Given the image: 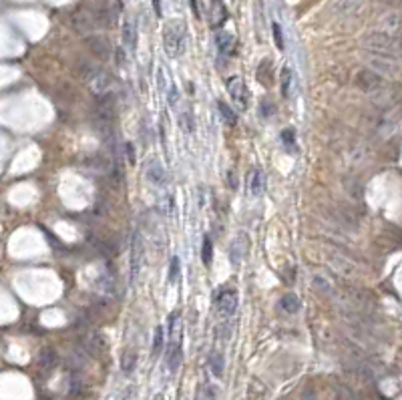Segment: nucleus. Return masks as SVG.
<instances>
[{"instance_id":"7c9ffc66","label":"nucleus","mask_w":402,"mask_h":400,"mask_svg":"<svg viewBox=\"0 0 402 400\" xmlns=\"http://www.w3.org/2000/svg\"><path fill=\"white\" fill-rule=\"evenodd\" d=\"M271 34H273V40L280 51H284V32H282V25L280 23H273L271 25Z\"/></svg>"},{"instance_id":"4c0bfd02","label":"nucleus","mask_w":402,"mask_h":400,"mask_svg":"<svg viewBox=\"0 0 402 400\" xmlns=\"http://www.w3.org/2000/svg\"><path fill=\"white\" fill-rule=\"evenodd\" d=\"M153 8H155V14L161 16V4H159V0H153Z\"/></svg>"},{"instance_id":"9b49d317","label":"nucleus","mask_w":402,"mask_h":400,"mask_svg":"<svg viewBox=\"0 0 402 400\" xmlns=\"http://www.w3.org/2000/svg\"><path fill=\"white\" fill-rule=\"evenodd\" d=\"M89 87H91V91H93L97 97H103V95L111 93V89H113V77H111L107 71L99 69V71L91 77Z\"/></svg>"},{"instance_id":"dca6fc26","label":"nucleus","mask_w":402,"mask_h":400,"mask_svg":"<svg viewBox=\"0 0 402 400\" xmlns=\"http://www.w3.org/2000/svg\"><path fill=\"white\" fill-rule=\"evenodd\" d=\"M215 47L219 51L221 56H231L234 54V49H236V38L234 34L229 32H217L215 34Z\"/></svg>"},{"instance_id":"393cba45","label":"nucleus","mask_w":402,"mask_h":400,"mask_svg":"<svg viewBox=\"0 0 402 400\" xmlns=\"http://www.w3.org/2000/svg\"><path fill=\"white\" fill-rule=\"evenodd\" d=\"M40 366L42 368H51V366H54V362H56V354H54V350H51V348H45L40 352Z\"/></svg>"},{"instance_id":"4be33fe9","label":"nucleus","mask_w":402,"mask_h":400,"mask_svg":"<svg viewBox=\"0 0 402 400\" xmlns=\"http://www.w3.org/2000/svg\"><path fill=\"white\" fill-rule=\"evenodd\" d=\"M135 366H137V352H131V350L123 352V356H121V370L129 376V374H133Z\"/></svg>"},{"instance_id":"f8f14e48","label":"nucleus","mask_w":402,"mask_h":400,"mask_svg":"<svg viewBox=\"0 0 402 400\" xmlns=\"http://www.w3.org/2000/svg\"><path fill=\"white\" fill-rule=\"evenodd\" d=\"M362 6H364V0H334V2H332L334 14L342 16V18L360 12Z\"/></svg>"},{"instance_id":"a878e982","label":"nucleus","mask_w":402,"mask_h":400,"mask_svg":"<svg viewBox=\"0 0 402 400\" xmlns=\"http://www.w3.org/2000/svg\"><path fill=\"white\" fill-rule=\"evenodd\" d=\"M217 107H219V113H221V117H223V121H225L227 125H236V123H238L236 113L231 111V107H227V105H225L223 101H219V103H217Z\"/></svg>"},{"instance_id":"473e14b6","label":"nucleus","mask_w":402,"mask_h":400,"mask_svg":"<svg viewBox=\"0 0 402 400\" xmlns=\"http://www.w3.org/2000/svg\"><path fill=\"white\" fill-rule=\"evenodd\" d=\"M167 99H169V105H171L173 109H179V91H177V87H169V91H167Z\"/></svg>"},{"instance_id":"2f4dec72","label":"nucleus","mask_w":402,"mask_h":400,"mask_svg":"<svg viewBox=\"0 0 402 400\" xmlns=\"http://www.w3.org/2000/svg\"><path fill=\"white\" fill-rule=\"evenodd\" d=\"M290 82H292V73H290V69H284L282 71V93H284V97H290Z\"/></svg>"},{"instance_id":"6e6552de","label":"nucleus","mask_w":402,"mask_h":400,"mask_svg":"<svg viewBox=\"0 0 402 400\" xmlns=\"http://www.w3.org/2000/svg\"><path fill=\"white\" fill-rule=\"evenodd\" d=\"M215 308H217V314L221 318L229 320L238 310V292L236 290H223L215 300Z\"/></svg>"},{"instance_id":"c9c22d12","label":"nucleus","mask_w":402,"mask_h":400,"mask_svg":"<svg viewBox=\"0 0 402 400\" xmlns=\"http://www.w3.org/2000/svg\"><path fill=\"white\" fill-rule=\"evenodd\" d=\"M115 56H117V65L123 67V65H125V53H123V49H117V51H115Z\"/></svg>"},{"instance_id":"a211bd4d","label":"nucleus","mask_w":402,"mask_h":400,"mask_svg":"<svg viewBox=\"0 0 402 400\" xmlns=\"http://www.w3.org/2000/svg\"><path fill=\"white\" fill-rule=\"evenodd\" d=\"M73 27H75V30H79V32H89V30L95 27V18H93L87 10H79V12L73 16Z\"/></svg>"},{"instance_id":"bb28decb","label":"nucleus","mask_w":402,"mask_h":400,"mask_svg":"<svg viewBox=\"0 0 402 400\" xmlns=\"http://www.w3.org/2000/svg\"><path fill=\"white\" fill-rule=\"evenodd\" d=\"M163 340H165V330H163V326H157L155 338H153V358H157L159 352L163 350Z\"/></svg>"},{"instance_id":"aec40b11","label":"nucleus","mask_w":402,"mask_h":400,"mask_svg":"<svg viewBox=\"0 0 402 400\" xmlns=\"http://www.w3.org/2000/svg\"><path fill=\"white\" fill-rule=\"evenodd\" d=\"M123 45L129 51H133V53L137 49V28H135L133 23H129V20L123 23Z\"/></svg>"},{"instance_id":"f257e3e1","label":"nucleus","mask_w":402,"mask_h":400,"mask_svg":"<svg viewBox=\"0 0 402 400\" xmlns=\"http://www.w3.org/2000/svg\"><path fill=\"white\" fill-rule=\"evenodd\" d=\"M364 47L366 51L370 53H380V54H390V56H396L400 58V40L398 36H392V34H386V32H370L366 38H364Z\"/></svg>"},{"instance_id":"cd10ccee","label":"nucleus","mask_w":402,"mask_h":400,"mask_svg":"<svg viewBox=\"0 0 402 400\" xmlns=\"http://www.w3.org/2000/svg\"><path fill=\"white\" fill-rule=\"evenodd\" d=\"M197 400H217L215 396V388L209 384H201L197 390Z\"/></svg>"},{"instance_id":"9d476101","label":"nucleus","mask_w":402,"mask_h":400,"mask_svg":"<svg viewBox=\"0 0 402 400\" xmlns=\"http://www.w3.org/2000/svg\"><path fill=\"white\" fill-rule=\"evenodd\" d=\"M87 47L89 51L99 58V60H109L113 56V47L105 36L101 34H89L87 36Z\"/></svg>"},{"instance_id":"f3484780","label":"nucleus","mask_w":402,"mask_h":400,"mask_svg":"<svg viewBox=\"0 0 402 400\" xmlns=\"http://www.w3.org/2000/svg\"><path fill=\"white\" fill-rule=\"evenodd\" d=\"M247 187L251 195H262L266 189V175L262 169H251L247 175Z\"/></svg>"},{"instance_id":"39448f33","label":"nucleus","mask_w":402,"mask_h":400,"mask_svg":"<svg viewBox=\"0 0 402 400\" xmlns=\"http://www.w3.org/2000/svg\"><path fill=\"white\" fill-rule=\"evenodd\" d=\"M227 93L234 101V105L240 109V111H247V105H249V93H247V87L241 77H229L227 79Z\"/></svg>"},{"instance_id":"ea45409f","label":"nucleus","mask_w":402,"mask_h":400,"mask_svg":"<svg viewBox=\"0 0 402 400\" xmlns=\"http://www.w3.org/2000/svg\"><path fill=\"white\" fill-rule=\"evenodd\" d=\"M384 2H388V4H390V2H396V0H384Z\"/></svg>"},{"instance_id":"ddd939ff","label":"nucleus","mask_w":402,"mask_h":400,"mask_svg":"<svg viewBox=\"0 0 402 400\" xmlns=\"http://www.w3.org/2000/svg\"><path fill=\"white\" fill-rule=\"evenodd\" d=\"M165 362L169 366V372H177L183 362V348L181 342H169L165 350Z\"/></svg>"},{"instance_id":"5701e85b","label":"nucleus","mask_w":402,"mask_h":400,"mask_svg":"<svg viewBox=\"0 0 402 400\" xmlns=\"http://www.w3.org/2000/svg\"><path fill=\"white\" fill-rule=\"evenodd\" d=\"M280 306H282V310L288 312V314H298L300 308H302L298 296H294V293H286V296L280 300Z\"/></svg>"},{"instance_id":"0eeeda50","label":"nucleus","mask_w":402,"mask_h":400,"mask_svg":"<svg viewBox=\"0 0 402 400\" xmlns=\"http://www.w3.org/2000/svg\"><path fill=\"white\" fill-rule=\"evenodd\" d=\"M145 177L151 185H155L159 189L167 187V171L157 157H149L145 161Z\"/></svg>"},{"instance_id":"4468645a","label":"nucleus","mask_w":402,"mask_h":400,"mask_svg":"<svg viewBox=\"0 0 402 400\" xmlns=\"http://www.w3.org/2000/svg\"><path fill=\"white\" fill-rule=\"evenodd\" d=\"M227 16H229V12H227V8L223 4V0H211L209 2V23H211V27L219 28L227 20Z\"/></svg>"},{"instance_id":"e433bc0d","label":"nucleus","mask_w":402,"mask_h":400,"mask_svg":"<svg viewBox=\"0 0 402 400\" xmlns=\"http://www.w3.org/2000/svg\"><path fill=\"white\" fill-rule=\"evenodd\" d=\"M189 4H191V12L195 14V18H199V4H197V0H189Z\"/></svg>"},{"instance_id":"2eb2a0df","label":"nucleus","mask_w":402,"mask_h":400,"mask_svg":"<svg viewBox=\"0 0 402 400\" xmlns=\"http://www.w3.org/2000/svg\"><path fill=\"white\" fill-rule=\"evenodd\" d=\"M380 27H382V32L398 36V32H400V12L398 10H388L382 18H380Z\"/></svg>"},{"instance_id":"20e7f679","label":"nucleus","mask_w":402,"mask_h":400,"mask_svg":"<svg viewBox=\"0 0 402 400\" xmlns=\"http://www.w3.org/2000/svg\"><path fill=\"white\" fill-rule=\"evenodd\" d=\"M366 62L368 69H372L378 75H386V77H398L400 75V58L390 56V54H380V53H370L366 51Z\"/></svg>"},{"instance_id":"58836bf2","label":"nucleus","mask_w":402,"mask_h":400,"mask_svg":"<svg viewBox=\"0 0 402 400\" xmlns=\"http://www.w3.org/2000/svg\"><path fill=\"white\" fill-rule=\"evenodd\" d=\"M153 400H163V394H155V398Z\"/></svg>"},{"instance_id":"7ed1b4c3","label":"nucleus","mask_w":402,"mask_h":400,"mask_svg":"<svg viewBox=\"0 0 402 400\" xmlns=\"http://www.w3.org/2000/svg\"><path fill=\"white\" fill-rule=\"evenodd\" d=\"M143 260H145V240H143L141 231L135 229L133 236H131V251H129V282H131V286H135L139 282Z\"/></svg>"},{"instance_id":"f704fd0d","label":"nucleus","mask_w":402,"mask_h":400,"mask_svg":"<svg viewBox=\"0 0 402 400\" xmlns=\"http://www.w3.org/2000/svg\"><path fill=\"white\" fill-rule=\"evenodd\" d=\"M135 394H137L135 386H129V388L125 390V398H123V400H135Z\"/></svg>"},{"instance_id":"412c9836","label":"nucleus","mask_w":402,"mask_h":400,"mask_svg":"<svg viewBox=\"0 0 402 400\" xmlns=\"http://www.w3.org/2000/svg\"><path fill=\"white\" fill-rule=\"evenodd\" d=\"M177 119H179V127H181V131L187 133V135H191L193 129H195V119H193L191 109H189V107H183V109L179 111Z\"/></svg>"},{"instance_id":"6ab92c4d","label":"nucleus","mask_w":402,"mask_h":400,"mask_svg":"<svg viewBox=\"0 0 402 400\" xmlns=\"http://www.w3.org/2000/svg\"><path fill=\"white\" fill-rule=\"evenodd\" d=\"M207 366L211 370L214 376H221L223 374V366H225V360H223V354L219 350H211L209 356H207Z\"/></svg>"},{"instance_id":"423d86ee","label":"nucleus","mask_w":402,"mask_h":400,"mask_svg":"<svg viewBox=\"0 0 402 400\" xmlns=\"http://www.w3.org/2000/svg\"><path fill=\"white\" fill-rule=\"evenodd\" d=\"M356 87L364 93H378L384 87V79L382 75L374 73L372 69H364L356 75Z\"/></svg>"},{"instance_id":"b1692460","label":"nucleus","mask_w":402,"mask_h":400,"mask_svg":"<svg viewBox=\"0 0 402 400\" xmlns=\"http://www.w3.org/2000/svg\"><path fill=\"white\" fill-rule=\"evenodd\" d=\"M214 260V243H211V236H203V247H201V262L203 266H211Z\"/></svg>"},{"instance_id":"72a5a7b5","label":"nucleus","mask_w":402,"mask_h":400,"mask_svg":"<svg viewBox=\"0 0 402 400\" xmlns=\"http://www.w3.org/2000/svg\"><path fill=\"white\" fill-rule=\"evenodd\" d=\"M125 155H127V161H129L131 165L135 163V147H133V143H129V141H127L125 145Z\"/></svg>"},{"instance_id":"a19ab883","label":"nucleus","mask_w":402,"mask_h":400,"mask_svg":"<svg viewBox=\"0 0 402 400\" xmlns=\"http://www.w3.org/2000/svg\"><path fill=\"white\" fill-rule=\"evenodd\" d=\"M177 400H183V398H177Z\"/></svg>"},{"instance_id":"c85d7f7f","label":"nucleus","mask_w":402,"mask_h":400,"mask_svg":"<svg viewBox=\"0 0 402 400\" xmlns=\"http://www.w3.org/2000/svg\"><path fill=\"white\" fill-rule=\"evenodd\" d=\"M179 271H181V262L177 256L171 258V266H169V284H175L177 278H179Z\"/></svg>"},{"instance_id":"f03ea898","label":"nucleus","mask_w":402,"mask_h":400,"mask_svg":"<svg viewBox=\"0 0 402 400\" xmlns=\"http://www.w3.org/2000/svg\"><path fill=\"white\" fill-rule=\"evenodd\" d=\"M163 45L169 56H179L185 51V27L179 20H169L163 27Z\"/></svg>"},{"instance_id":"c756f323","label":"nucleus","mask_w":402,"mask_h":400,"mask_svg":"<svg viewBox=\"0 0 402 400\" xmlns=\"http://www.w3.org/2000/svg\"><path fill=\"white\" fill-rule=\"evenodd\" d=\"M282 143L286 145L288 151L295 149V133H294V129H284L282 131Z\"/></svg>"},{"instance_id":"1a4fd4ad","label":"nucleus","mask_w":402,"mask_h":400,"mask_svg":"<svg viewBox=\"0 0 402 400\" xmlns=\"http://www.w3.org/2000/svg\"><path fill=\"white\" fill-rule=\"evenodd\" d=\"M247 249H249V238L247 234H238L234 238V241H231L229 245V262L234 267H240L247 256Z\"/></svg>"}]
</instances>
